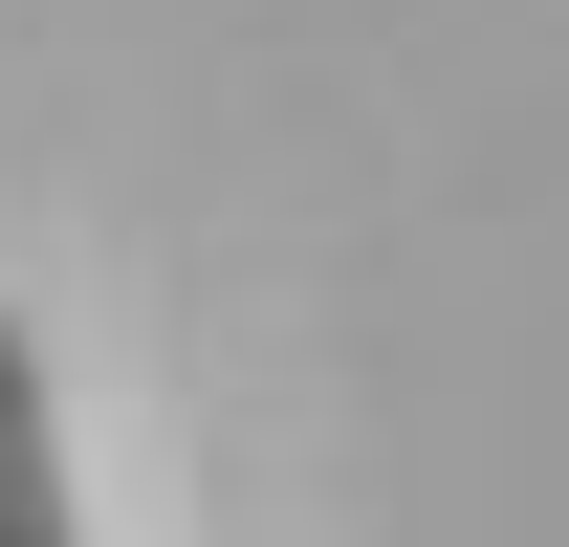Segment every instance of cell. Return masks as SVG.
Masks as SVG:
<instances>
[{"label": "cell", "instance_id": "6da1fadb", "mask_svg": "<svg viewBox=\"0 0 569 547\" xmlns=\"http://www.w3.org/2000/svg\"><path fill=\"white\" fill-rule=\"evenodd\" d=\"M0 547H88L67 526V416H44V350L0 329Z\"/></svg>", "mask_w": 569, "mask_h": 547}]
</instances>
